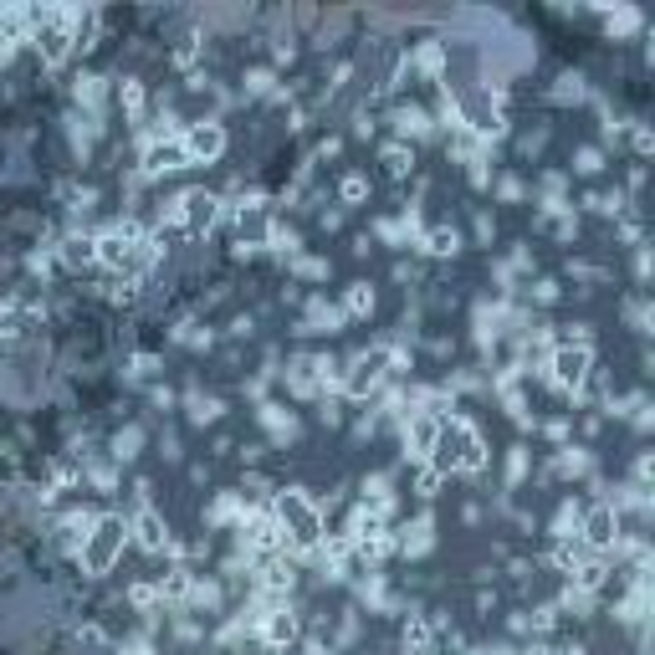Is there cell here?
<instances>
[{
    "mask_svg": "<svg viewBox=\"0 0 655 655\" xmlns=\"http://www.w3.org/2000/svg\"><path fill=\"white\" fill-rule=\"evenodd\" d=\"M430 466L451 476V471H482L487 466V446H482V435H476L471 420H441V441H435L430 451Z\"/></svg>",
    "mask_w": 655,
    "mask_h": 655,
    "instance_id": "6da1fadb",
    "label": "cell"
},
{
    "mask_svg": "<svg viewBox=\"0 0 655 655\" xmlns=\"http://www.w3.org/2000/svg\"><path fill=\"white\" fill-rule=\"evenodd\" d=\"M277 522L287 533V548H318L323 543V507L302 487H287L277 497Z\"/></svg>",
    "mask_w": 655,
    "mask_h": 655,
    "instance_id": "7a4b0ae2",
    "label": "cell"
},
{
    "mask_svg": "<svg viewBox=\"0 0 655 655\" xmlns=\"http://www.w3.org/2000/svg\"><path fill=\"white\" fill-rule=\"evenodd\" d=\"M123 543H128V522H123V517H98V522H93V533H87L82 548H77L82 569L93 574V579L113 574V563H118Z\"/></svg>",
    "mask_w": 655,
    "mask_h": 655,
    "instance_id": "3957f363",
    "label": "cell"
},
{
    "mask_svg": "<svg viewBox=\"0 0 655 655\" xmlns=\"http://www.w3.org/2000/svg\"><path fill=\"white\" fill-rule=\"evenodd\" d=\"M589 369H594L589 343H558L553 359H548V379H553V389H563V395H579V389L589 384Z\"/></svg>",
    "mask_w": 655,
    "mask_h": 655,
    "instance_id": "277c9868",
    "label": "cell"
},
{
    "mask_svg": "<svg viewBox=\"0 0 655 655\" xmlns=\"http://www.w3.org/2000/svg\"><path fill=\"white\" fill-rule=\"evenodd\" d=\"M180 149H185V164H215L226 154V128L215 118H200L180 134Z\"/></svg>",
    "mask_w": 655,
    "mask_h": 655,
    "instance_id": "5b68a950",
    "label": "cell"
},
{
    "mask_svg": "<svg viewBox=\"0 0 655 655\" xmlns=\"http://www.w3.org/2000/svg\"><path fill=\"white\" fill-rule=\"evenodd\" d=\"M384 374H389V348H369V354H359L354 364H348V374H343V395H354V400L374 395V389L384 384Z\"/></svg>",
    "mask_w": 655,
    "mask_h": 655,
    "instance_id": "8992f818",
    "label": "cell"
},
{
    "mask_svg": "<svg viewBox=\"0 0 655 655\" xmlns=\"http://www.w3.org/2000/svg\"><path fill=\"white\" fill-rule=\"evenodd\" d=\"M579 543L589 548V553H609V548H615L620 543V512L615 507H609V502H599V507H589V517L579 522Z\"/></svg>",
    "mask_w": 655,
    "mask_h": 655,
    "instance_id": "52a82bcc",
    "label": "cell"
},
{
    "mask_svg": "<svg viewBox=\"0 0 655 655\" xmlns=\"http://www.w3.org/2000/svg\"><path fill=\"white\" fill-rule=\"evenodd\" d=\"M128 538H134L144 553H164V548H169V522H164V517L144 502L134 517H128Z\"/></svg>",
    "mask_w": 655,
    "mask_h": 655,
    "instance_id": "ba28073f",
    "label": "cell"
},
{
    "mask_svg": "<svg viewBox=\"0 0 655 655\" xmlns=\"http://www.w3.org/2000/svg\"><path fill=\"white\" fill-rule=\"evenodd\" d=\"M435 441H441V415H435V410H415L410 425H405V446H410V456H415V461H430Z\"/></svg>",
    "mask_w": 655,
    "mask_h": 655,
    "instance_id": "9c48e42d",
    "label": "cell"
},
{
    "mask_svg": "<svg viewBox=\"0 0 655 655\" xmlns=\"http://www.w3.org/2000/svg\"><path fill=\"white\" fill-rule=\"evenodd\" d=\"M174 169H190L180 139H154L144 149V174H149V180H159V174H174Z\"/></svg>",
    "mask_w": 655,
    "mask_h": 655,
    "instance_id": "30bf717a",
    "label": "cell"
},
{
    "mask_svg": "<svg viewBox=\"0 0 655 655\" xmlns=\"http://www.w3.org/2000/svg\"><path fill=\"white\" fill-rule=\"evenodd\" d=\"M261 640H267L272 650H282V645H292L297 640V620H292V609H282V604H272L267 615H261Z\"/></svg>",
    "mask_w": 655,
    "mask_h": 655,
    "instance_id": "8fae6325",
    "label": "cell"
},
{
    "mask_svg": "<svg viewBox=\"0 0 655 655\" xmlns=\"http://www.w3.org/2000/svg\"><path fill=\"white\" fill-rule=\"evenodd\" d=\"M389 123H395L400 144H410V139H425V134H430V113H425L420 103H400L395 113H389Z\"/></svg>",
    "mask_w": 655,
    "mask_h": 655,
    "instance_id": "7c38bea8",
    "label": "cell"
},
{
    "mask_svg": "<svg viewBox=\"0 0 655 655\" xmlns=\"http://www.w3.org/2000/svg\"><path fill=\"white\" fill-rule=\"evenodd\" d=\"M57 256H62V267H67V272L98 267V241H93V236H67V241L57 246Z\"/></svg>",
    "mask_w": 655,
    "mask_h": 655,
    "instance_id": "4fadbf2b",
    "label": "cell"
},
{
    "mask_svg": "<svg viewBox=\"0 0 655 655\" xmlns=\"http://www.w3.org/2000/svg\"><path fill=\"white\" fill-rule=\"evenodd\" d=\"M395 543H400V553H410V558L430 553V543H435V522H430V517H415V522H405Z\"/></svg>",
    "mask_w": 655,
    "mask_h": 655,
    "instance_id": "5bb4252c",
    "label": "cell"
},
{
    "mask_svg": "<svg viewBox=\"0 0 655 655\" xmlns=\"http://www.w3.org/2000/svg\"><path fill=\"white\" fill-rule=\"evenodd\" d=\"M379 164H384V174H395V180H405V174H415V149L410 144H384L379 149Z\"/></svg>",
    "mask_w": 655,
    "mask_h": 655,
    "instance_id": "9a60e30c",
    "label": "cell"
},
{
    "mask_svg": "<svg viewBox=\"0 0 655 655\" xmlns=\"http://www.w3.org/2000/svg\"><path fill=\"white\" fill-rule=\"evenodd\" d=\"M420 246H425L430 256H456V251H461V231H456V226H430V231L420 236Z\"/></svg>",
    "mask_w": 655,
    "mask_h": 655,
    "instance_id": "2e32d148",
    "label": "cell"
},
{
    "mask_svg": "<svg viewBox=\"0 0 655 655\" xmlns=\"http://www.w3.org/2000/svg\"><path fill=\"white\" fill-rule=\"evenodd\" d=\"M343 308H328L323 297H308V333H338Z\"/></svg>",
    "mask_w": 655,
    "mask_h": 655,
    "instance_id": "e0dca14e",
    "label": "cell"
},
{
    "mask_svg": "<svg viewBox=\"0 0 655 655\" xmlns=\"http://www.w3.org/2000/svg\"><path fill=\"white\" fill-rule=\"evenodd\" d=\"M430 640H435V625L425 615H410V625H405V655H430Z\"/></svg>",
    "mask_w": 655,
    "mask_h": 655,
    "instance_id": "ac0fdd59",
    "label": "cell"
},
{
    "mask_svg": "<svg viewBox=\"0 0 655 655\" xmlns=\"http://www.w3.org/2000/svg\"><path fill=\"white\" fill-rule=\"evenodd\" d=\"M374 313V287L369 282H354L343 292V318H369Z\"/></svg>",
    "mask_w": 655,
    "mask_h": 655,
    "instance_id": "d6986e66",
    "label": "cell"
},
{
    "mask_svg": "<svg viewBox=\"0 0 655 655\" xmlns=\"http://www.w3.org/2000/svg\"><path fill=\"white\" fill-rule=\"evenodd\" d=\"M584 558H589V548H584L579 538H558V548H553V563H558V569H569V574H574Z\"/></svg>",
    "mask_w": 655,
    "mask_h": 655,
    "instance_id": "ffe728a7",
    "label": "cell"
},
{
    "mask_svg": "<svg viewBox=\"0 0 655 655\" xmlns=\"http://www.w3.org/2000/svg\"><path fill=\"white\" fill-rule=\"evenodd\" d=\"M118 103H123L128 118H144V87H139V77H123L118 82Z\"/></svg>",
    "mask_w": 655,
    "mask_h": 655,
    "instance_id": "44dd1931",
    "label": "cell"
},
{
    "mask_svg": "<svg viewBox=\"0 0 655 655\" xmlns=\"http://www.w3.org/2000/svg\"><path fill=\"white\" fill-rule=\"evenodd\" d=\"M139 446H144V430H139V425L118 430V435H113V461H134V456H139Z\"/></svg>",
    "mask_w": 655,
    "mask_h": 655,
    "instance_id": "7402d4cb",
    "label": "cell"
},
{
    "mask_svg": "<svg viewBox=\"0 0 655 655\" xmlns=\"http://www.w3.org/2000/svg\"><path fill=\"white\" fill-rule=\"evenodd\" d=\"M338 200L343 205H364L369 200V174H343V180H338Z\"/></svg>",
    "mask_w": 655,
    "mask_h": 655,
    "instance_id": "603a6c76",
    "label": "cell"
},
{
    "mask_svg": "<svg viewBox=\"0 0 655 655\" xmlns=\"http://www.w3.org/2000/svg\"><path fill=\"white\" fill-rule=\"evenodd\" d=\"M210 522H246L241 497H236V492H221V497H215V507H210Z\"/></svg>",
    "mask_w": 655,
    "mask_h": 655,
    "instance_id": "cb8c5ba5",
    "label": "cell"
},
{
    "mask_svg": "<svg viewBox=\"0 0 655 655\" xmlns=\"http://www.w3.org/2000/svg\"><path fill=\"white\" fill-rule=\"evenodd\" d=\"M441 482H446V476L435 471L430 461H420V471H415V497H420V502H430L435 492H441Z\"/></svg>",
    "mask_w": 655,
    "mask_h": 655,
    "instance_id": "d4e9b609",
    "label": "cell"
},
{
    "mask_svg": "<svg viewBox=\"0 0 655 655\" xmlns=\"http://www.w3.org/2000/svg\"><path fill=\"white\" fill-rule=\"evenodd\" d=\"M72 98H77L82 108H98V98H103V77L82 72V77H77V87H72Z\"/></svg>",
    "mask_w": 655,
    "mask_h": 655,
    "instance_id": "484cf974",
    "label": "cell"
},
{
    "mask_svg": "<svg viewBox=\"0 0 655 655\" xmlns=\"http://www.w3.org/2000/svg\"><path fill=\"white\" fill-rule=\"evenodd\" d=\"M215 415H221V400H215V395H190V420L195 425H210Z\"/></svg>",
    "mask_w": 655,
    "mask_h": 655,
    "instance_id": "4316f807",
    "label": "cell"
},
{
    "mask_svg": "<svg viewBox=\"0 0 655 655\" xmlns=\"http://www.w3.org/2000/svg\"><path fill=\"white\" fill-rule=\"evenodd\" d=\"M553 98H558V103H579V98H584V77H579V72H563L558 87H553Z\"/></svg>",
    "mask_w": 655,
    "mask_h": 655,
    "instance_id": "83f0119b",
    "label": "cell"
},
{
    "mask_svg": "<svg viewBox=\"0 0 655 655\" xmlns=\"http://www.w3.org/2000/svg\"><path fill=\"white\" fill-rule=\"evenodd\" d=\"M441 62H446V47H441V41H425V47L415 52V67H420V72H441Z\"/></svg>",
    "mask_w": 655,
    "mask_h": 655,
    "instance_id": "f1b7e54d",
    "label": "cell"
},
{
    "mask_svg": "<svg viewBox=\"0 0 655 655\" xmlns=\"http://www.w3.org/2000/svg\"><path fill=\"white\" fill-rule=\"evenodd\" d=\"M246 93H256V98L272 93V72H267V67H251V72H246Z\"/></svg>",
    "mask_w": 655,
    "mask_h": 655,
    "instance_id": "f546056e",
    "label": "cell"
},
{
    "mask_svg": "<svg viewBox=\"0 0 655 655\" xmlns=\"http://www.w3.org/2000/svg\"><path fill=\"white\" fill-rule=\"evenodd\" d=\"M574 169H579V174H599V169H604V154H599V149H579V154H574Z\"/></svg>",
    "mask_w": 655,
    "mask_h": 655,
    "instance_id": "4dcf8cb0",
    "label": "cell"
},
{
    "mask_svg": "<svg viewBox=\"0 0 655 655\" xmlns=\"http://www.w3.org/2000/svg\"><path fill=\"white\" fill-rule=\"evenodd\" d=\"M558 471H574V476H579V471H589V456H584L579 446H569V451L558 456Z\"/></svg>",
    "mask_w": 655,
    "mask_h": 655,
    "instance_id": "1f68e13d",
    "label": "cell"
},
{
    "mask_svg": "<svg viewBox=\"0 0 655 655\" xmlns=\"http://www.w3.org/2000/svg\"><path fill=\"white\" fill-rule=\"evenodd\" d=\"M297 272L318 282V277H328V261H318V256H308V261H297Z\"/></svg>",
    "mask_w": 655,
    "mask_h": 655,
    "instance_id": "d6a6232c",
    "label": "cell"
},
{
    "mask_svg": "<svg viewBox=\"0 0 655 655\" xmlns=\"http://www.w3.org/2000/svg\"><path fill=\"white\" fill-rule=\"evenodd\" d=\"M533 297H538V302H558V282H548V277H543V282L533 287Z\"/></svg>",
    "mask_w": 655,
    "mask_h": 655,
    "instance_id": "836d02e7",
    "label": "cell"
},
{
    "mask_svg": "<svg viewBox=\"0 0 655 655\" xmlns=\"http://www.w3.org/2000/svg\"><path fill=\"white\" fill-rule=\"evenodd\" d=\"M502 200H522V180H517V174H507V180H502Z\"/></svg>",
    "mask_w": 655,
    "mask_h": 655,
    "instance_id": "e575fe53",
    "label": "cell"
},
{
    "mask_svg": "<svg viewBox=\"0 0 655 655\" xmlns=\"http://www.w3.org/2000/svg\"><path fill=\"white\" fill-rule=\"evenodd\" d=\"M522 655H558V650H553V645H543V640H538V645H528V650H522Z\"/></svg>",
    "mask_w": 655,
    "mask_h": 655,
    "instance_id": "d590c367",
    "label": "cell"
},
{
    "mask_svg": "<svg viewBox=\"0 0 655 655\" xmlns=\"http://www.w3.org/2000/svg\"><path fill=\"white\" fill-rule=\"evenodd\" d=\"M461 655H487V650H461Z\"/></svg>",
    "mask_w": 655,
    "mask_h": 655,
    "instance_id": "8d00e7d4",
    "label": "cell"
}]
</instances>
